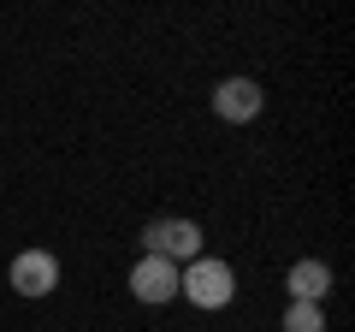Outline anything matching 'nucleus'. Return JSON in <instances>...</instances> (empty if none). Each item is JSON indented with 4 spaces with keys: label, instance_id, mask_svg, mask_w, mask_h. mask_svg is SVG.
Segmentation results:
<instances>
[{
    "label": "nucleus",
    "instance_id": "6",
    "mask_svg": "<svg viewBox=\"0 0 355 332\" xmlns=\"http://www.w3.org/2000/svg\"><path fill=\"white\" fill-rule=\"evenodd\" d=\"M284 291H291V303H320L326 308V297H331V267L326 261H296L291 273H284Z\"/></svg>",
    "mask_w": 355,
    "mask_h": 332
},
{
    "label": "nucleus",
    "instance_id": "5",
    "mask_svg": "<svg viewBox=\"0 0 355 332\" xmlns=\"http://www.w3.org/2000/svg\"><path fill=\"white\" fill-rule=\"evenodd\" d=\"M130 297H137V303H172L178 297V267L172 261H160V256H142L137 267H130Z\"/></svg>",
    "mask_w": 355,
    "mask_h": 332
},
{
    "label": "nucleus",
    "instance_id": "4",
    "mask_svg": "<svg viewBox=\"0 0 355 332\" xmlns=\"http://www.w3.org/2000/svg\"><path fill=\"white\" fill-rule=\"evenodd\" d=\"M266 95L254 77H219L214 90V119H225V125H249V119H261Z\"/></svg>",
    "mask_w": 355,
    "mask_h": 332
},
{
    "label": "nucleus",
    "instance_id": "1",
    "mask_svg": "<svg viewBox=\"0 0 355 332\" xmlns=\"http://www.w3.org/2000/svg\"><path fill=\"white\" fill-rule=\"evenodd\" d=\"M178 297H190L196 308H225L237 297V273L219 256H196L190 267H178Z\"/></svg>",
    "mask_w": 355,
    "mask_h": 332
},
{
    "label": "nucleus",
    "instance_id": "2",
    "mask_svg": "<svg viewBox=\"0 0 355 332\" xmlns=\"http://www.w3.org/2000/svg\"><path fill=\"white\" fill-rule=\"evenodd\" d=\"M142 256H160L172 261V267H190L196 256H202V226L196 219H148L142 226Z\"/></svg>",
    "mask_w": 355,
    "mask_h": 332
},
{
    "label": "nucleus",
    "instance_id": "3",
    "mask_svg": "<svg viewBox=\"0 0 355 332\" xmlns=\"http://www.w3.org/2000/svg\"><path fill=\"white\" fill-rule=\"evenodd\" d=\"M6 285H12L18 297H53L60 291V256H53V249H18Z\"/></svg>",
    "mask_w": 355,
    "mask_h": 332
},
{
    "label": "nucleus",
    "instance_id": "7",
    "mask_svg": "<svg viewBox=\"0 0 355 332\" xmlns=\"http://www.w3.org/2000/svg\"><path fill=\"white\" fill-rule=\"evenodd\" d=\"M284 332H326V308L320 303H291L284 308Z\"/></svg>",
    "mask_w": 355,
    "mask_h": 332
}]
</instances>
